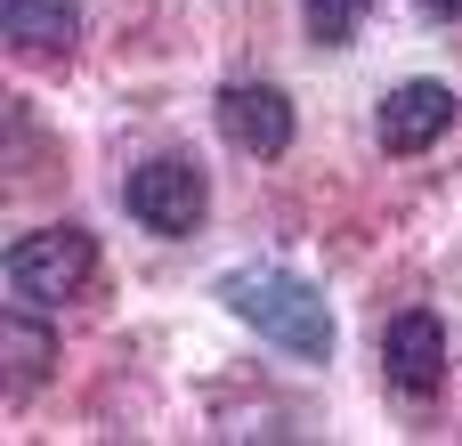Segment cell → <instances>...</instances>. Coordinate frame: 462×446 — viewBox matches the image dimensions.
Returning <instances> with one entry per match:
<instances>
[{
	"instance_id": "obj_9",
	"label": "cell",
	"mask_w": 462,
	"mask_h": 446,
	"mask_svg": "<svg viewBox=\"0 0 462 446\" xmlns=\"http://www.w3.org/2000/svg\"><path fill=\"white\" fill-rule=\"evenodd\" d=\"M300 24L317 49H349L357 24H365V0H300Z\"/></svg>"
},
{
	"instance_id": "obj_2",
	"label": "cell",
	"mask_w": 462,
	"mask_h": 446,
	"mask_svg": "<svg viewBox=\"0 0 462 446\" xmlns=\"http://www.w3.org/2000/svg\"><path fill=\"white\" fill-rule=\"evenodd\" d=\"M89 268H97L89 228H41V236H16V244H8V260H0L8 293H16V301H32V309L73 301V293L89 284Z\"/></svg>"
},
{
	"instance_id": "obj_5",
	"label": "cell",
	"mask_w": 462,
	"mask_h": 446,
	"mask_svg": "<svg viewBox=\"0 0 462 446\" xmlns=\"http://www.w3.org/2000/svg\"><path fill=\"white\" fill-rule=\"evenodd\" d=\"M382 154H430L447 130H455V89L447 81H398L382 98Z\"/></svg>"
},
{
	"instance_id": "obj_6",
	"label": "cell",
	"mask_w": 462,
	"mask_h": 446,
	"mask_svg": "<svg viewBox=\"0 0 462 446\" xmlns=\"http://www.w3.org/2000/svg\"><path fill=\"white\" fill-rule=\"evenodd\" d=\"M382 374H390V390L430 398V390L447 382V325H439L430 309L390 317V333H382Z\"/></svg>"
},
{
	"instance_id": "obj_1",
	"label": "cell",
	"mask_w": 462,
	"mask_h": 446,
	"mask_svg": "<svg viewBox=\"0 0 462 446\" xmlns=\"http://www.w3.org/2000/svg\"><path fill=\"white\" fill-rule=\"evenodd\" d=\"M219 301H227V317H244L260 341H276V349H292V358H309V366L333 358V309H325L317 284H300V276H284V268H227V276H219Z\"/></svg>"
},
{
	"instance_id": "obj_7",
	"label": "cell",
	"mask_w": 462,
	"mask_h": 446,
	"mask_svg": "<svg viewBox=\"0 0 462 446\" xmlns=\"http://www.w3.org/2000/svg\"><path fill=\"white\" fill-rule=\"evenodd\" d=\"M0 33H8L24 57H73L81 8H73V0H0Z\"/></svg>"
},
{
	"instance_id": "obj_4",
	"label": "cell",
	"mask_w": 462,
	"mask_h": 446,
	"mask_svg": "<svg viewBox=\"0 0 462 446\" xmlns=\"http://www.w3.org/2000/svg\"><path fill=\"white\" fill-rule=\"evenodd\" d=\"M219 130H227L236 154L276 163V154L292 146V98H284L276 81H227V89H219Z\"/></svg>"
},
{
	"instance_id": "obj_10",
	"label": "cell",
	"mask_w": 462,
	"mask_h": 446,
	"mask_svg": "<svg viewBox=\"0 0 462 446\" xmlns=\"http://www.w3.org/2000/svg\"><path fill=\"white\" fill-rule=\"evenodd\" d=\"M422 16H462V0H414Z\"/></svg>"
},
{
	"instance_id": "obj_3",
	"label": "cell",
	"mask_w": 462,
	"mask_h": 446,
	"mask_svg": "<svg viewBox=\"0 0 462 446\" xmlns=\"http://www.w3.org/2000/svg\"><path fill=\"white\" fill-rule=\"evenodd\" d=\"M122 203H130V219H138L146 236H195L203 211H211V179H203V163H187V154H154V163L130 171Z\"/></svg>"
},
{
	"instance_id": "obj_8",
	"label": "cell",
	"mask_w": 462,
	"mask_h": 446,
	"mask_svg": "<svg viewBox=\"0 0 462 446\" xmlns=\"http://www.w3.org/2000/svg\"><path fill=\"white\" fill-rule=\"evenodd\" d=\"M49 358H57L49 325H32V301H16V309L0 317V366H8V390H41Z\"/></svg>"
}]
</instances>
